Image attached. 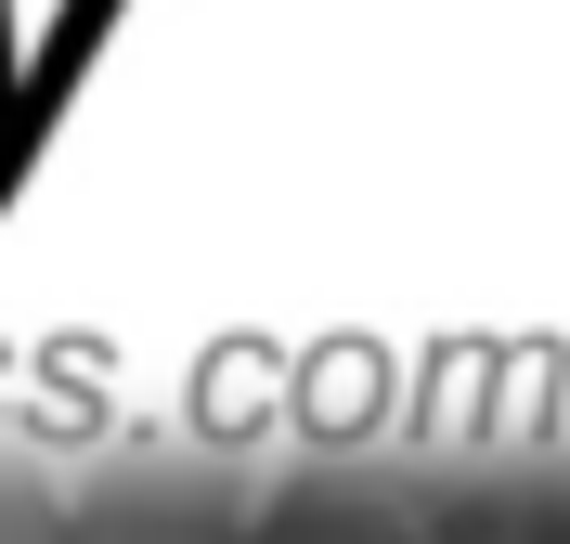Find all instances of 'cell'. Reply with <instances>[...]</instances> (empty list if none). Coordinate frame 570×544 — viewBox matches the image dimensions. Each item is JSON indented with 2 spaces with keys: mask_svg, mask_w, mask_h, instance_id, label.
<instances>
[{
  "mask_svg": "<svg viewBox=\"0 0 570 544\" xmlns=\"http://www.w3.org/2000/svg\"><path fill=\"white\" fill-rule=\"evenodd\" d=\"M117 13H130V0H66V13L39 27L27 66H13V39H0V208H13V181L39 169V144H52V117H66V91L91 78V52H105Z\"/></svg>",
  "mask_w": 570,
  "mask_h": 544,
  "instance_id": "6da1fadb",
  "label": "cell"
}]
</instances>
